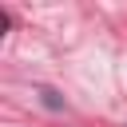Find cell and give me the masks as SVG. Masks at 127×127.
<instances>
[]
</instances>
